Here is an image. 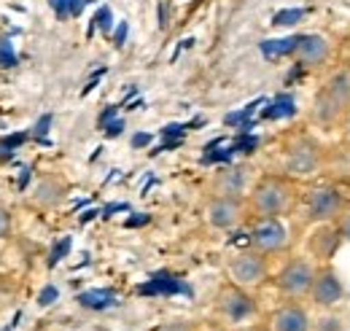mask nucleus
<instances>
[{
  "label": "nucleus",
  "instance_id": "20",
  "mask_svg": "<svg viewBox=\"0 0 350 331\" xmlns=\"http://www.w3.org/2000/svg\"><path fill=\"white\" fill-rule=\"evenodd\" d=\"M342 143L350 148V114L345 116V122H342Z\"/></svg>",
  "mask_w": 350,
  "mask_h": 331
},
{
  "label": "nucleus",
  "instance_id": "14",
  "mask_svg": "<svg viewBox=\"0 0 350 331\" xmlns=\"http://www.w3.org/2000/svg\"><path fill=\"white\" fill-rule=\"evenodd\" d=\"M291 54L297 57V62L302 68H323L332 57V43L323 36H315V33L299 36V38H294V51Z\"/></svg>",
  "mask_w": 350,
  "mask_h": 331
},
{
  "label": "nucleus",
  "instance_id": "15",
  "mask_svg": "<svg viewBox=\"0 0 350 331\" xmlns=\"http://www.w3.org/2000/svg\"><path fill=\"white\" fill-rule=\"evenodd\" d=\"M62 197H65V186L57 178H44L36 189V202L44 207H54Z\"/></svg>",
  "mask_w": 350,
  "mask_h": 331
},
{
  "label": "nucleus",
  "instance_id": "16",
  "mask_svg": "<svg viewBox=\"0 0 350 331\" xmlns=\"http://www.w3.org/2000/svg\"><path fill=\"white\" fill-rule=\"evenodd\" d=\"M291 114H297V108H294V100H288V97H280V100L272 105V111H267V116H269V119L291 116Z\"/></svg>",
  "mask_w": 350,
  "mask_h": 331
},
{
  "label": "nucleus",
  "instance_id": "19",
  "mask_svg": "<svg viewBox=\"0 0 350 331\" xmlns=\"http://www.w3.org/2000/svg\"><path fill=\"white\" fill-rule=\"evenodd\" d=\"M154 331H194V326L189 321H173V323H165V326H159Z\"/></svg>",
  "mask_w": 350,
  "mask_h": 331
},
{
  "label": "nucleus",
  "instance_id": "9",
  "mask_svg": "<svg viewBox=\"0 0 350 331\" xmlns=\"http://www.w3.org/2000/svg\"><path fill=\"white\" fill-rule=\"evenodd\" d=\"M205 224L216 232H232L237 229L240 224H245L251 215H248V202L245 200H237V197H216L211 194L208 202H205Z\"/></svg>",
  "mask_w": 350,
  "mask_h": 331
},
{
  "label": "nucleus",
  "instance_id": "7",
  "mask_svg": "<svg viewBox=\"0 0 350 331\" xmlns=\"http://www.w3.org/2000/svg\"><path fill=\"white\" fill-rule=\"evenodd\" d=\"M315 272H318V261H312L310 256H294L275 272V289L283 299H299L302 302L310 293Z\"/></svg>",
  "mask_w": 350,
  "mask_h": 331
},
{
  "label": "nucleus",
  "instance_id": "11",
  "mask_svg": "<svg viewBox=\"0 0 350 331\" xmlns=\"http://www.w3.org/2000/svg\"><path fill=\"white\" fill-rule=\"evenodd\" d=\"M307 299L315 307H334V304H340L345 299L342 280H340V275L334 272L332 264H318V272H315V280L310 286Z\"/></svg>",
  "mask_w": 350,
  "mask_h": 331
},
{
  "label": "nucleus",
  "instance_id": "2",
  "mask_svg": "<svg viewBox=\"0 0 350 331\" xmlns=\"http://www.w3.org/2000/svg\"><path fill=\"white\" fill-rule=\"evenodd\" d=\"M326 165V151L321 146V140L315 135H310L305 129L299 132H288L280 143V170L283 175L305 183L310 178H315Z\"/></svg>",
  "mask_w": 350,
  "mask_h": 331
},
{
  "label": "nucleus",
  "instance_id": "5",
  "mask_svg": "<svg viewBox=\"0 0 350 331\" xmlns=\"http://www.w3.org/2000/svg\"><path fill=\"white\" fill-rule=\"evenodd\" d=\"M213 313L224 326H248L259 315V302L254 299V293L248 289H240L232 280H226L216 291Z\"/></svg>",
  "mask_w": 350,
  "mask_h": 331
},
{
  "label": "nucleus",
  "instance_id": "18",
  "mask_svg": "<svg viewBox=\"0 0 350 331\" xmlns=\"http://www.w3.org/2000/svg\"><path fill=\"white\" fill-rule=\"evenodd\" d=\"M334 224H337V229H340L342 240H345V243H350V202L345 205V210L340 213V218H337Z\"/></svg>",
  "mask_w": 350,
  "mask_h": 331
},
{
  "label": "nucleus",
  "instance_id": "3",
  "mask_svg": "<svg viewBox=\"0 0 350 331\" xmlns=\"http://www.w3.org/2000/svg\"><path fill=\"white\" fill-rule=\"evenodd\" d=\"M350 114V68H337L332 70L323 83L318 86L310 108V122L315 127L332 129L342 124Z\"/></svg>",
  "mask_w": 350,
  "mask_h": 331
},
{
  "label": "nucleus",
  "instance_id": "4",
  "mask_svg": "<svg viewBox=\"0 0 350 331\" xmlns=\"http://www.w3.org/2000/svg\"><path fill=\"white\" fill-rule=\"evenodd\" d=\"M350 202V194L342 183H312L302 191L299 200V215L307 224H332L340 218V213Z\"/></svg>",
  "mask_w": 350,
  "mask_h": 331
},
{
  "label": "nucleus",
  "instance_id": "10",
  "mask_svg": "<svg viewBox=\"0 0 350 331\" xmlns=\"http://www.w3.org/2000/svg\"><path fill=\"white\" fill-rule=\"evenodd\" d=\"M256 170L251 165H226L216 170L213 181H211V194L216 197H237L245 200L256 183Z\"/></svg>",
  "mask_w": 350,
  "mask_h": 331
},
{
  "label": "nucleus",
  "instance_id": "8",
  "mask_svg": "<svg viewBox=\"0 0 350 331\" xmlns=\"http://www.w3.org/2000/svg\"><path fill=\"white\" fill-rule=\"evenodd\" d=\"M288 229L283 218H251L248 229V248L259 250L264 256H280L288 250Z\"/></svg>",
  "mask_w": 350,
  "mask_h": 331
},
{
  "label": "nucleus",
  "instance_id": "1",
  "mask_svg": "<svg viewBox=\"0 0 350 331\" xmlns=\"http://www.w3.org/2000/svg\"><path fill=\"white\" fill-rule=\"evenodd\" d=\"M305 186L283 172H262L245 197L251 218H283L299 210Z\"/></svg>",
  "mask_w": 350,
  "mask_h": 331
},
{
  "label": "nucleus",
  "instance_id": "21",
  "mask_svg": "<svg viewBox=\"0 0 350 331\" xmlns=\"http://www.w3.org/2000/svg\"><path fill=\"white\" fill-rule=\"evenodd\" d=\"M221 331H224V329H221Z\"/></svg>",
  "mask_w": 350,
  "mask_h": 331
},
{
  "label": "nucleus",
  "instance_id": "13",
  "mask_svg": "<svg viewBox=\"0 0 350 331\" xmlns=\"http://www.w3.org/2000/svg\"><path fill=\"white\" fill-rule=\"evenodd\" d=\"M267 331H310V315L299 299H283L269 315Z\"/></svg>",
  "mask_w": 350,
  "mask_h": 331
},
{
  "label": "nucleus",
  "instance_id": "17",
  "mask_svg": "<svg viewBox=\"0 0 350 331\" xmlns=\"http://www.w3.org/2000/svg\"><path fill=\"white\" fill-rule=\"evenodd\" d=\"M14 235V213L0 205V240H8Z\"/></svg>",
  "mask_w": 350,
  "mask_h": 331
},
{
  "label": "nucleus",
  "instance_id": "12",
  "mask_svg": "<svg viewBox=\"0 0 350 331\" xmlns=\"http://www.w3.org/2000/svg\"><path fill=\"white\" fill-rule=\"evenodd\" d=\"M342 243L345 240H342L334 221L332 224H312V229L307 235V256L318 264H329Z\"/></svg>",
  "mask_w": 350,
  "mask_h": 331
},
{
  "label": "nucleus",
  "instance_id": "6",
  "mask_svg": "<svg viewBox=\"0 0 350 331\" xmlns=\"http://www.w3.org/2000/svg\"><path fill=\"white\" fill-rule=\"evenodd\" d=\"M224 269H226V278L234 286L256 291L269 280V256H264V253H259V250L254 248L237 250L234 256L226 259V267Z\"/></svg>",
  "mask_w": 350,
  "mask_h": 331
}]
</instances>
